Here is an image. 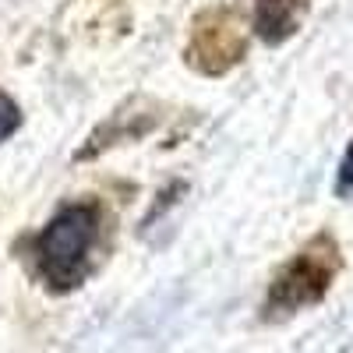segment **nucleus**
Returning <instances> with one entry per match:
<instances>
[{
	"mask_svg": "<svg viewBox=\"0 0 353 353\" xmlns=\"http://www.w3.org/2000/svg\"><path fill=\"white\" fill-rule=\"evenodd\" d=\"M103 233H106V209L96 198H78L61 205L32 241L36 276L57 293L81 286L85 276L96 269Z\"/></svg>",
	"mask_w": 353,
	"mask_h": 353,
	"instance_id": "obj_1",
	"label": "nucleus"
},
{
	"mask_svg": "<svg viewBox=\"0 0 353 353\" xmlns=\"http://www.w3.org/2000/svg\"><path fill=\"white\" fill-rule=\"evenodd\" d=\"M343 269V254L332 233H314V237L293 254L290 261L279 265L269 290L261 301V318L265 321H283L307 307H314L325 293L332 290L336 276Z\"/></svg>",
	"mask_w": 353,
	"mask_h": 353,
	"instance_id": "obj_2",
	"label": "nucleus"
},
{
	"mask_svg": "<svg viewBox=\"0 0 353 353\" xmlns=\"http://www.w3.org/2000/svg\"><path fill=\"white\" fill-rule=\"evenodd\" d=\"M244 50H248L244 18L233 11L230 4H216V8H205L191 21L184 61L198 74L219 78V74H226L230 68H237L244 61Z\"/></svg>",
	"mask_w": 353,
	"mask_h": 353,
	"instance_id": "obj_3",
	"label": "nucleus"
},
{
	"mask_svg": "<svg viewBox=\"0 0 353 353\" xmlns=\"http://www.w3.org/2000/svg\"><path fill=\"white\" fill-rule=\"evenodd\" d=\"M307 8L311 0H254V32L269 46H279L301 32Z\"/></svg>",
	"mask_w": 353,
	"mask_h": 353,
	"instance_id": "obj_4",
	"label": "nucleus"
},
{
	"mask_svg": "<svg viewBox=\"0 0 353 353\" xmlns=\"http://www.w3.org/2000/svg\"><path fill=\"white\" fill-rule=\"evenodd\" d=\"M18 128H21V110L4 88H0V141H8Z\"/></svg>",
	"mask_w": 353,
	"mask_h": 353,
	"instance_id": "obj_5",
	"label": "nucleus"
},
{
	"mask_svg": "<svg viewBox=\"0 0 353 353\" xmlns=\"http://www.w3.org/2000/svg\"><path fill=\"white\" fill-rule=\"evenodd\" d=\"M336 194H353V141H350V149L339 163V173H336Z\"/></svg>",
	"mask_w": 353,
	"mask_h": 353,
	"instance_id": "obj_6",
	"label": "nucleus"
}]
</instances>
